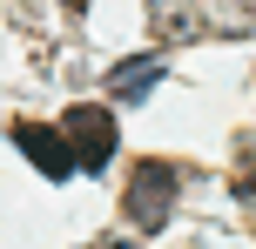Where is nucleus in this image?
<instances>
[{
    "instance_id": "423d86ee",
    "label": "nucleus",
    "mask_w": 256,
    "mask_h": 249,
    "mask_svg": "<svg viewBox=\"0 0 256 249\" xmlns=\"http://www.w3.org/2000/svg\"><path fill=\"white\" fill-rule=\"evenodd\" d=\"M236 189H243V196H256V162H250V169H243V182H236Z\"/></svg>"
},
{
    "instance_id": "7ed1b4c3",
    "label": "nucleus",
    "mask_w": 256,
    "mask_h": 249,
    "mask_svg": "<svg viewBox=\"0 0 256 249\" xmlns=\"http://www.w3.org/2000/svg\"><path fill=\"white\" fill-rule=\"evenodd\" d=\"M14 148H20V155L34 162L48 182H68V169H81V162H74V148H68V135L40 128V121H20V128H14Z\"/></svg>"
},
{
    "instance_id": "f257e3e1",
    "label": "nucleus",
    "mask_w": 256,
    "mask_h": 249,
    "mask_svg": "<svg viewBox=\"0 0 256 249\" xmlns=\"http://www.w3.org/2000/svg\"><path fill=\"white\" fill-rule=\"evenodd\" d=\"M176 182L182 175L168 169V162H142L135 182H128V223L135 229H162L168 209H176Z\"/></svg>"
},
{
    "instance_id": "20e7f679",
    "label": "nucleus",
    "mask_w": 256,
    "mask_h": 249,
    "mask_svg": "<svg viewBox=\"0 0 256 249\" xmlns=\"http://www.w3.org/2000/svg\"><path fill=\"white\" fill-rule=\"evenodd\" d=\"M155 81H162V61H155V54H142V61H122L115 74H108V88H115L122 101H142Z\"/></svg>"
},
{
    "instance_id": "39448f33",
    "label": "nucleus",
    "mask_w": 256,
    "mask_h": 249,
    "mask_svg": "<svg viewBox=\"0 0 256 249\" xmlns=\"http://www.w3.org/2000/svg\"><path fill=\"white\" fill-rule=\"evenodd\" d=\"M196 7H202V20H209V27H243V20H250L243 0H196Z\"/></svg>"
},
{
    "instance_id": "0eeeda50",
    "label": "nucleus",
    "mask_w": 256,
    "mask_h": 249,
    "mask_svg": "<svg viewBox=\"0 0 256 249\" xmlns=\"http://www.w3.org/2000/svg\"><path fill=\"white\" fill-rule=\"evenodd\" d=\"M68 7H74V13H88V0H68Z\"/></svg>"
},
{
    "instance_id": "6e6552de",
    "label": "nucleus",
    "mask_w": 256,
    "mask_h": 249,
    "mask_svg": "<svg viewBox=\"0 0 256 249\" xmlns=\"http://www.w3.org/2000/svg\"><path fill=\"white\" fill-rule=\"evenodd\" d=\"M108 249H135V243H108Z\"/></svg>"
},
{
    "instance_id": "f03ea898",
    "label": "nucleus",
    "mask_w": 256,
    "mask_h": 249,
    "mask_svg": "<svg viewBox=\"0 0 256 249\" xmlns=\"http://www.w3.org/2000/svg\"><path fill=\"white\" fill-rule=\"evenodd\" d=\"M68 148H74L81 169H108V155H115V115L108 108H68Z\"/></svg>"
}]
</instances>
